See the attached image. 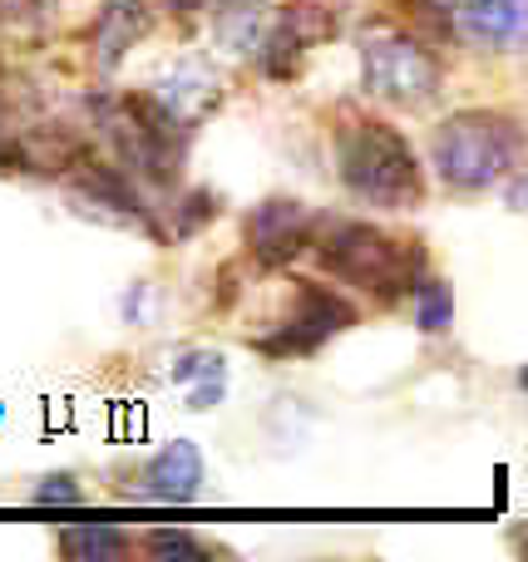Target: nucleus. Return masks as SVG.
Instances as JSON below:
<instances>
[{"label":"nucleus","mask_w":528,"mask_h":562,"mask_svg":"<svg viewBox=\"0 0 528 562\" xmlns=\"http://www.w3.org/2000/svg\"><path fill=\"white\" fill-rule=\"evenodd\" d=\"M336 178L366 207L415 213L425 203V168L411 138L385 119H346L336 128Z\"/></svg>","instance_id":"obj_3"},{"label":"nucleus","mask_w":528,"mask_h":562,"mask_svg":"<svg viewBox=\"0 0 528 562\" xmlns=\"http://www.w3.org/2000/svg\"><path fill=\"white\" fill-rule=\"evenodd\" d=\"M134 548V538L109 524H69L59 528V553L69 562H114Z\"/></svg>","instance_id":"obj_15"},{"label":"nucleus","mask_w":528,"mask_h":562,"mask_svg":"<svg viewBox=\"0 0 528 562\" xmlns=\"http://www.w3.org/2000/svg\"><path fill=\"white\" fill-rule=\"evenodd\" d=\"M168 10H173V20H193V15H203L213 0H164Z\"/></svg>","instance_id":"obj_24"},{"label":"nucleus","mask_w":528,"mask_h":562,"mask_svg":"<svg viewBox=\"0 0 528 562\" xmlns=\"http://www.w3.org/2000/svg\"><path fill=\"white\" fill-rule=\"evenodd\" d=\"M460 30L494 55H524L528 0H460Z\"/></svg>","instance_id":"obj_10"},{"label":"nucleus","mask_w":528,"mask_h":562,"mask_svg":"<svg viewBox=\"0 0 528 562\" xmlns=\"http://www.w3.org/2000/svg\"><path fill=\"white\" fill-rule=\"evenodd\" d=\"M415 326L425 336H450L454 326V286L445 277H425L415 286Z\"/></svg>","instance_id":"obj_16"},{"label":"nucleus","mask_w":528,"mask_h":562,"mask_svg":"<svg viewBox=\"0 0 528 562\" xmlns=\"http://www.w3.org/2000/svg\"><path fill=\"white\" fill-rule=\"evenodd\" d=\"M144 281H134V286H128V296L119 301V311H124V321H144Z\"/></svg>","instance_id":"obj_23"},{"label":"nucleus","mask_w":528,"mask_h":562,"mask_svg":"<svg viewBox=\"0 0 528 562\" xmlns=\"http://www.w3.org/2000/svg\"><path fill=\"white\" fill-rule=\"evenodd\" d=\"M411 5V15L420 20L425 30H435V35H454L460 30V0H405Z\"/></svg>","instance_id":"obj_21"},{"label":"nucleus","mask_w":528,"mask_h":562,"mask_svg":"<svg viewBox=\"0 0 528 562\" xmlns=\"http://www.w3.org/2000/svg\"><path fill=\"white\" fill-rule=\"evenodd\" d=\"M138 548H144L148 558H158V562H198V558H213L217 553L213 543L183 533V528H154V533L138 538Z\"/></svg>","instance_id":"obj_19"},{"label":"nucleus","mask_w":528,"mask_h":562,"mask_svg":"<svg viewBox=\"0 0 528 562\" xmlns=\"http://www.w3.org/2000/svg\"><path fill=\"white\" fill-rule=\"evenodd\" d=\"M316 233H322V217L306 203H296V198H262L243 217V247L267 272L292 267L296 257H306L316 247Z\"/></svg>","instance_id":"obj_8"},{"label":"nucleus","mask_w":528,"mask_h":562,"mask_svg":"<svg viewBox=\"0 0 528 562\" xmlns=\"http://www.w3.org/2000/svg\"><path fill=\"white\" fill-rule=\"evenodd\" d=\"M154 30V15H148L144 0H104L89 25V45H94V65L104 75H114L119 65L128 59V49Z\"/></svg>","instance_id":"obj_11"},{"label":"nucleus","mask_w":528,"mask_h":562,"mask_svg":"<svg viewBox=\"0 0 528 562\" xmlns=\"http://www.w3.org/2000/svg\"><path fill=\"white\" fill-rule=\"evenodd\" d=\"M59 178H65L69 198H75L79 213L99 217V223H114V227H134V233L154 237V243H168V227L154 217V207L144 203V193H138V178L128 173L124 164H104L99 154H89V148H69V158L55 168Z\"/></svg>","instance_id":"obj_6"},{"label":"nucleus","mask_w":528,"mask_h":562,"mask_svg":"<svg viewBox=\"0 0 528 562\" xmlns=\"http://www.w3.org/2000/svg\"><path fill=\"white\" fill-rule=\"evenodd\" d=\"M356 55H361V89L391 109L435 104V94L445 85V69L435 59V49L420 35H411L401 25H385V20L361 30Z\"/></svg>","instance_id":"obj_5"},{"label":"nucleus","mask_w":528,"mask_h":562,"mask_svg":"<svg viewBox=\"0 0 528 562\" xmlns=\"http://www.w3.org/2000/svg\"><path fill=\"white\" fill-rule=\"evenodd\" d=\"M30 504H35V508H85L89 504V488L79 484L69 469H59V474H45L35 488H30Z\"/></svg>","instance_id":"obj_20"},{"label":"nucleus","mask_w":528,"mask_h":562,"mask_svg":"<svg viewBox=\"0 0 528 562\" xmlns=\"http://www.w3.org/2000/svg\"><path fill=\"white\" fill-rule=\"evenodd\" d=\"M0 173H45V168L35 164V154H30L15 134H5V128H0Z\"/></svg>","instance_id":"obj_22"},{"label":"nucleus","mask_w":528,"mask_h":562,"mask_svg":"<svg viewBox=\"0 0 528 562\" xmlns=\"http://www.w3.org/2000/svg\"><path fill=\"white\" fill-rule=\"evenodd\" d=\"M203 484H207L203 449H198L193 439H173V445H164L158 454L144 459L134 498H144V504L183 508V504H198V498H203Z\"/></svg>","instance_id":"obj_9"},{"label":"nucleus","mask_w":528,"mask_h":562,"mask_svg":"<svg viewBox=\"0 0 528 562\" xmlns=\"http://www.w3.org/2000/svg\"><path fill=\"white\" fill-rule=\"evenodd\" d=\"M213 40L227 55H257L267 35V0H213Z\"/></svg>","instance_id":"obj_13"},{"label":"nucleus","mask_w":528,"mask_h":562,"mask_svg":"<svg viewBox=\"0 0 528 562\" xmlns=\"http://www.w3.org/2000/svg\"><path fill=\"white\" fill-rule=\"evenodd\" d=\"M514 203H528V183L519 188V193H514Z\"/></svg>","instance_id":"obj_26"},{"label":"nucleus","mask_w":528,"mask_h":562,"mask_svg":"<svg viewBox=\"0 0 528 562\" xmlns=\"http://www.w3.org/2000/svg\"><path fill=\"white\" fill-rule=\"evenodd\" d=\"M312 257L332 281L366 291L371 301H385V306L415 296V286L430 277L420 237H401L381 223H361V217L322 223Z\"/></svg>","instance_id":"obj_1"},{"label":"nucleus","mask_w":528,"mask_h":562,"mask_svg":"<svg viewBox=\"0 0 528 562\" xmlns=\"http://www.w3.org/2000/svg\"><path fill=\"white\" fill-rule=\"evenodd\" d=\"M519 390H524V395H528V366L519 370Z\"/></svg>","instance_id":"obj_25"},{"label":"nucleus","mask_w":528,"mask_h":562,"mask_svg":"<svg viewBox=\"0 0 528 562\" xmlns=\"http://www.w3.org/2000/svg\"><path fill=\"white\" fill-rule=\"evenodd\" d=\"M351 326H356V306L341 291L322 286V281H296L292 306L282 311V321L267 336L252 340V350H262L267 360H302V356H316L326 340H336Z\"/></svg>","instance_id":"obj_7"},{"label":"nucleus","mask_w":528,"mask_h":562,"mask_svg":"<svg viewBox=\"0 0 528 562\" xmlns=\"http://www.w3.org/2000/svg\"><path fill=\"white\" fill-rule=\"evenodd\" d=\"M524 148V119L504 114V109H460V114L440 119V128L430 134V168L454 193H484L519 168Z\"/></svg>","instance_id":"obj_4"},{"label":"nucleus","mask_w":528,"mask_h":562,"mask_svg":"<svg viewBox=\"0 0 528 562\" xmlns=\"http://www.w3.org/2000/svg\"><path fill=\"white\" fill-rule=\"evenodd\" d=\"M168 380L183 390L193 385H217V380H227V356L213 346H188L173 356V366H168Z\"/></svg>","instance_id":"obj_18"},{"label":"nucleus","mask_w":528,"mask_h":562,"mask_svg":"<svg viewBox=\"0 0 528 562\" xmlns=\"http://www.w3.org/2000/svg\"><path fill=\"white\" fill-rule=\"evenodd\" d=\"M306 45H312V30L302 25V10H287L267 25L262 45H257V65L267 79H292L306 59Z\"/></svg>","instance_id":"obj_12"},{"label":"nucleus","mask_w":528,"mask_h":562,"mask_svg":"<svg viewBox=\"0 0 528 562\" xmlns=\"http://www.w3.org/2000/svg\"><path fill=\"white\" fill-rule=\"evenodd\" d=\"M94 124L114 158L154 188H173L183 178L193 124L168 104L158 89H119V94L94 99Z\"/></svg>","instance_id":"obj_2"},{"label":"nucleus","mask_w":528,"mask_h":562,"mask_svg":"<svg viewBox=\"0 0 528 562\" xmlns=\"http://www.w3.org/2000/svg\"><path fill=\"white\" fill-rule=\"evenodd\" d=\"M158 94H164L168 104H173L178 114L188 119V124H198L203 114H213V109H217L223 89H217V75L207 65H193V59H183L178 69H168V79L158 85Z\"/></svg>","instance_id":"obj_14"},{"label":"nucleus","mask_w":528,"mask_h":562,"mask_svg":"<svg viewBox=\"0 0 528 562\" xmlns=\"http://www.w3.org/2000/svg\"><path fill=\"white\" fill-rule=\"evenodd\" d=\"M217 213H223V198H217L213 188H188V193L168 207V217H173V243H193L207 223H217Z\"/></svg>","instance_id":"obj_17"}]
</instances>
